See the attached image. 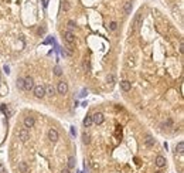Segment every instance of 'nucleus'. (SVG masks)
Masks as SVG:
<instances>
[{
    "label": "nucleus",
    "mask_w": 184,
    "mask_h": 173,
    "mask_svg": "<svg viewBox=\"0 0 184 173\" xmlns=\"http://www.w3.org/2000/svg\"><path fill=\"white\" fill-rule=\"evenodd\" d=\"M54 74H55V75H61L62 74L61 68H60V67H55V68H54Z\"/></svg>",
    "instance_id": "412c9836"
},
{
    "label": "nucleus",
    "mask_w": 184,
    "mask_h": 173,
    "mask_svg": "<svg viewBox=\"0 0 184 173\" xmlns=\"http://www.w3.org/2000/svg\"><path fill=\"white\" fill-rule=\"evenodd\" d=\"M84 125H85V128H89L92 125V115H87L85 116V119H84Z\"/></svg>",
    "instance_id": "ddd939ff"
},
{
    "label": "nucleus",
    "mask_w": 184,
    "mask_h": 173,
    "mask_svg": "<svg viewBox=\"0 0 184 173\" xmlns=\"http://www.w3.org/2000/svg\"><path fill=\"white\" fill-rule=\"evenodd\" d=\"M145 143H146V146H149V148H152V146H154V139L152 136H147L145 139Z\"/></svg>",
    "instance_id": "2eb2a0df"
},
{
    "label": "nucleus",
    "mask_w": 184,
    "mask_h": 173,
    "mask_svg": "<svg viewBox=\"0 0 184 173\" xmlns=\"http://www.w3.org/2000/svg\"><path fill=\"white\" fill-rule=\"evenodd\" d=\"M68 28H70V31L75 28V23L72 21V20H70V21H68Z\"/></svg>",
    "instance_id": "4be33fe9"
},
{
    "label": "nucleus",
    "mask_w": 184,
    "mask_h": 173,
    "mask_svg": "<svg viewBox=\"0 0 184 173\" xmlns=\"http://www.w3.org/2000/svg\"><path fill=\"white\" fill-rule=\"evenodd\" d=\"M176 151L179 152V153H183V152H184V143L183 142L177 143V145H176Z\"/></svg>",
    "instance_id": "f3484780"
},
{
    "label": "nucleus",
    "mask_w": 184,
    "mask_h": 173,
    "mask_svg": "<svg viewBox=\"0 0 184 173\" xmlns=\"http://www.w3.org/2000/svg\"><path fill=\"white\" fill-rule=\"evenodd\" d=\"M64 38H65V41H67V43H70V44H72V43L75 41L74 33H72V31H70V30L64 31Z\"/></svg>",
    "instance_id": "7ed1b4c3"
},
{
    "label": "nucleus",
    "mask_w": 184,
    "mask_h": 173,
    "mask_svg": "<svg viewBox=\"0 0 184 173\" xmlns=\"http://www.w3.org/2000/svg\"><path fill=\"white\" fill-rule=\"evenodd\" d=\"M18 172L20 173H27L28 172V166L26 162H18Z\"/></svg>",
    "instance_id": "9d476101"
},
{
    "label": "nucleus",
    "mask_w": 184,
    "mask_h": 173,
    "mask_svg": "<svg viewBox=\"0 0 184 173\" xmlns=\"http://www.w3.org/2000/svg\"><path fill=\"white\" fill-rule=\"evenodd\" d=\"M68 165H70V168H74V166H75V159H74V156H71V158H70V163H68Z\"/></svg>",
    "instance_id": "b1692460"
},
{
    "label": "nucleus",
    "mask_w": 184,
    "mask_h": 173,
    "mask_svg": "<svg viewBox=\"0 0 184 173\" xmlns=\"http://www.w3.org/2000/svg\"><path fill=\"white\" fill-rule=\"evenodd\" d=\"M61 173H70V170H68V169H64V170H62Z\"/></svg>",
    "instance_id": "bb28decb"
},
{
    "label": "nucleus",
    "mask_w": 184,
    "mask_h": 173,
    "mask_svg": "<svg viewBox=\"0 0 184 173\" xmlns=\"http://www.w3.org/2000/svg\"><path fill=\"white\" fill-rule=\"evenodd\" d=\"M48 139L51 141V142H55V141H58V132L55 131V129H50L48 131Z\"/></svg>",
    "instance_id": "0eeeda50"
},
{
    "label": "nucleus",
    "mask_w": 184,
    "mask_h": 173,
    "mask_svg": "<svg viewBox=\"0 0 184 173\" xmlns=\"http://www.w3.org/2000/svg\"><path fill=\"white\" fill-rule=\"evenodd\" d=\"M34 124H35V121H34L33 116H27L26 119H24V126H26V128H33Z\"/></svg>",
    "instance_id": "6e6552de"
},
{
    "label": "nucleus",
    "mask_w": 184,
    "mask_h": 173,
    "mask_svg": "<svg viewBox=\"0 0 184 173\" xmlns=\"http://www.w3.org/2000/svg\"><path fill=\"white\" fill-rule=\"evenodd\" d=\"M82 142L87 143V145L91 142V138H89V135H87V133H82Z\"/></svg>",
    "instance_id": "a211bd4d"
},
{
    "label": "nucleus",
    "mask_w": 184,
    "mask_h": 173,
    "mask_svg": "<svg viewBox=\"0 0 184 173\" xmlns=\"http://www.w3.org/2000/svg\"><path fill=\"white\" fill-rule=\"evenodd\" d=\"M130 88H132V85H130V82H129V81H122V82H120V89H122V91H125V92H127V91H130Z\"/></svg>",
    "instance_id": "1a4fd4ad"
},
{
    "label": "nucleus",
    "mask_w": 184,
    "mask_h": 173,
    "mask_svg": "<svg viewBox=\"0 0 184 173\" xmlns=\"http://www.w3.org/2000/svg\"><path fill=\"white\" fill-rule=\"evenodd\" d=\"M17 87L18 88H21V89H24V80H23V78H18L17 80Z\"/></svg>",
    "instance_id": "6ab92c4d"
},
{
    "label": "nucleus",
    "mask_w": 184,
    "mask_h": 173,
    "mask_svg": "<svg viewBox=\"0 0 184 173\" xmlns=\"http://www.w3.org/2000/svg\"><path fill=\"white\" fill-rule=\"evenodd\" d=\"M123 11H125V14H130V11H132V1H126V3H125Z\"/></svg>",
    "instance_id": "f8f14e48"
},
{
    "label": "nucleus",
    "mask_w": 184,
    "mask_h": 173,
    "mask_svg": "<svg viewBox=\"0 0 184 173\" xmlns=\"http://www.w3.org/2000/svg\"><path fill=\"white\" fill-rule=\"evenodd\" d=\"M33 88H34V81H33V78H31V77H27V78H24V89H27V91H31Z\"/></svg>",
    "instance_id": "20e7f679"
},
{
    "label": "nucleus",
    "mask_w": 184,
    "mask_h": 173,
    "mask_svg": "<svg viewBox=\"0 0 184 173\" xmlns=\"http://www.w3.org/2000/svg\"><path fill=\"white\" fill-rule=\"evenodd\" d=\"M62 9H64V10H65V11H67V10L70 9V4H68L67 1H64V3H62Z\"/></svg>",
    "instance_id": "393cba45"
},
{
    "label": "nucleus",
    "mask_w": 184,
    "mask_h": 173,
    "mask_svg": "<svg viewBox=\"0 0 184 173\" xmlns=\"http://www.w3.org/2000/svg\"><path fill=\"white\" fill-rule=\"evenodd\" d=\"M18 138L21 139L23 142H26V141H28V131H27V128H23V129H20L18 131Z\"/></svg>",
    "instance_id": "423d86ee"
},
{
    "label": "nucleus",
    "mask_w": 184,
    "mask_h": 173,
    "mask_svg": "<svg viewBox=\"0 0 184 173\" xmlns=\"http://www.w3.org/2000/svg\"><path fill=\"white\" fill-rule=\"evenodd\" d=\"M140 23H142V14H137L135 21H133V28H137V27L140 26Z\"/></svg>",
    "instance_id": "4468645a"
},
{
    "label": "nucleus",
    "mask_w": 184,
    "mask_h": 173,
    "mask_svg": "<svg viewBox=\"0 0 184 173\" xmlns=\"http://www.w3.org/2000/svg\"><path fill=\"white\" fill-rule=\"evenodd\" d=\"M156 166H157V168L166 166V159H164L163 156H157V158H156Z\"/></svg>",
    "instance_id": "9b49d317"
},
{
    "label": "nucleus",
    "mask_w": 184,
    "mask_h": 173,
    "mask_svg": "<svg viewBox=\"0 0 184 173\" xmlns=\"http://www.w3.org/2000/svg\"><path fill=\"white\" fill-rule=\"evenodd\" d=\"M34 95L37 98H43L44 95H45V87H44V85H37V87H34Z\"/></svg>",
    "instance_id": "f257e3e1"
},
{
    "label": "nucleus",
    "mask_w": 184,
    "mask_h": 173,
    "mask_svg": "<svg viewBox=\"0 0 184 173\" xmlns=\"http://www.w3.org/2000/svg\"><path fill=\"white\" fill-rule=\"evenodd\" d=\"M116 27H118V23H116V21H112L109 24V28H110V30H116Z\"/></svg>",
    "instance_id": "5701e85b"
},
{
    "label": "nucleus",
    "mask_w": 184,
    "mask_h": 173,
    "mask_svg": "<svg viewBox=\"0 0 184 173\" xmlns=\"http://www.w3.org/2000/svg\"><path fill=\"white\" fill-rule=\"evenodd\" d=\"M156 173H160V172H156Z\"/></svg>",
    "instance_id": "cd10ccee"
},
{
    "label": "nucleus",
    "mask_w": 184,
    "mask_h": 173,
    "mask_svg": "<svg viewBox=\"0 0 184 173\" xmlns=\"http://www.w3.org/2000/svg\"><path fill=\"white\" fill-rule=\"evenodd\" d=\"M0 173H4V168H3V165L0 163Z\"/></svg>",
    "instance_id": "a878e982"
},
{
    "label": "nucleus",
    "mask_w": 184,
    "mask_h": 173,
    "mask_svg": "<svg viewBox=\"0 0 184 173\" xmlns=\"http://www.w3.org/2000/svg\"><path fill=\"white\" fill-rule=\"evenodd\" d=\"M57 89H58V94H62V95H64V94H67V91H68V85H67V82H64V81H60Z\"/></svg>",
    "instance_id": "39448f33"
},
{
    "label": "nucleus",
    "mask_w": 184,
    "mask_h": 173,
    "mask_svg": "<svg viewBox=\"0 0 184 173\" xmlns=\"http://www.w3.org/2000/svg\"><path fill=\"white\" fill-rule=\"evenodd\" d=\"M45 94H48V95H51V97H53L54 94H55V88H54L53 85H48V87L45 88Z\"/></svg>",
    "instance_id": "dca6fc26"
},
{
    "label": "nucleus",
    "mask_w": 184,
    "mask_h": 173,
    "mask_svg": "<svg viewBox=\"0 0 184 173\" xmlns=\"http://www.w3.org/2000/svg\"><path fill=\"white\" fill-rule=\"evenodd\" d=\"M106 81H108L109 84H112V82H113V81H115V77L112 75V74H109V75L106 77Z\"/></svg>",
    "instance_id": "aec40b11"
},
{
    "label": "nucleus",
    "mask_w": 184,
    "mask_h": 173,
    "mask_svg": "<svg viewBox=\"0 0 184 173\" xmlns=\"http://www.w3.org/2000/svg\"><path fill=\"white\" fill-rule=\"evenodd\" d=\"M92 122L96 125H101L103 122V115H102L101 112H95L93 115H92Z\"/></svg>",
    "instance_id": "f03ea898"
}]
</instances>
